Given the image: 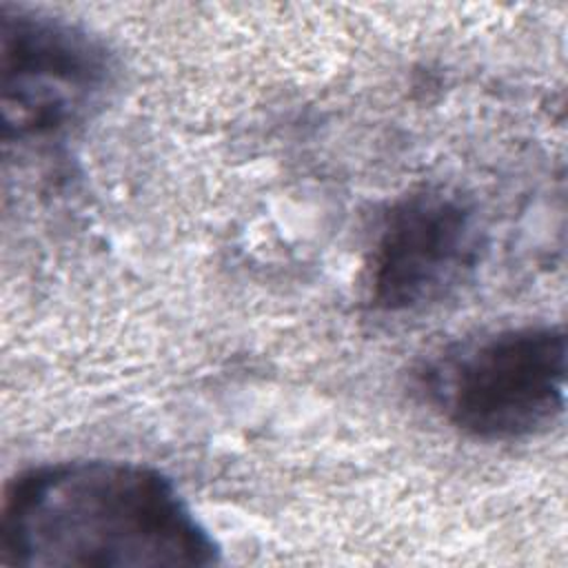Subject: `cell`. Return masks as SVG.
I'll return each instance as SVG.
<instances>
[{"mask_svg":"<svg viewBox=\"0 0 568 568\" xmlns=\"http://www.w3.org/2000/svg\"><path fill=\"white\" fill-rule=\"evenodd\" d=\"M566 357L561 326L501 328L439 359L426 379L428 397L473 439H528L564 413Z\"/></svg>","mask_w":568,"mask_h":568,"instance_id":"2","label":"cell"},{"mask_svg":"<svg viewBox=\"0 0 568 568\" xmlns=\"http://www.w3.org/2000/svg\"><path fill=\"white\" fill-rule=\"evenodd\" d=\"M0 93L7 140L51 138L95 109L115 60L89 29L38 9L2 4Z\"/></svg>","mask_w":568,"mask_h":568,"instance_id":"3","label":"cell"},{"mask_svg":"<svg viewBox=\"0 0 568 568\" xmlns=\"http://www.w3.org/2000/svg\"><path fill=\"white\" fill-rule=\"evenodd\" d=\"M481 226L466 197L424 186L382 217L366 266L373 308L410 313L444 300L477 266Z\"/></svg>","mask_w":568,"mask_h":568,"instance_id":"4","label":"cell"},{"mask_svg":"<svg viewBox=\"0 0 568 568\" xmlns=\"http://www.w3.org/2000/svg\"><path fill=\"white\" fill-rule=\"evenodd\" d=\"M217 561V541L175 484L144 464H44L20 473L2 497V566L193 568Z\"/></svg>","mask_w":568,"mask_h":568,"instance_id":"1","label":"cell"}]
</instances>
